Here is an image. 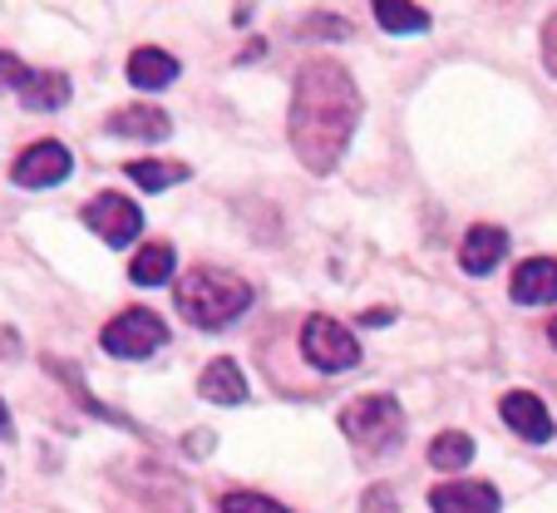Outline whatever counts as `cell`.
Here are the masks:
<instances>
[{
  "label": "cell",
  "mask_w": 557,
  "mask_h": 513,
  "mask_svg": "<svg viewBox=\"0 0 557 513\" xmlns=\"http://www.w3.org/2000/svg\"><path fill=\"white\" fill-rule=\"evenodd\" d=\"M25 74H30V70H25L15 54H0V84H5V89H21Z\"/></svg>",
  "instance_id": "obj_23"
},
{
  "label": "cell",
  "mask_w": 557,
  "mask_h": 513,
  "mask_svg": "<svg viewBox=\"0 0 557 513\" xmlns=\"http://www.w3.org/2000/svg\"><path fill=\"white\" fill-rule=\"evenodd\" d=\"M193 168L188 163H148V158H138V163H128V179L138 183V188L158 193V188H173V183H188Z\"/></svg>",
  "instance_id": "obj_19"
},
{
  "label": "cell",
  "mask_w": 557,
  "mask_h": 513,
  "mask_svg": "<svg viewBox=\"0 0 557 513\" xmlns=\"http://www.w3.org/2000/svg\"><path fill=\"white\" fill-rule=\"evenodd\" d=\"M173 302L198 331H222L252 306V286L247 277L222 272V267H188L173 282Z\"/></svg>",
  "instance_id": "obj_2"
},
{
  "label": "cell",
  "mask_w": 557,
  "mask_h": 513,
  "mask_svg": "<svg viewBox=\"0 0 557 513\" xmlns=\"http://www.w3.org/2000/svg\"><path fill=\"white\" fill-rule=\"evenodd\" d=\"M15 95H21L25 109H64V105H70V80H64V74H54V70H45V74L30 70Z\"/></svg>",
  "instance_id": "obj_15"
},
{
  "label": "cell",
  "mask_w": 557,
  "mask_h": 513,
  "mask_svg": "<svg viewBox=\"0 0 557 513\" xmlns=\"http://www.w3.org/2000/svg\"><path fill=\"white\" fill-rule=\"evenodd\" d=\"M553 346H557V321H553Z\"/></svg>",
  "instance_id": "obj_27"
},
{
  "label": "cell",
  "mask_w": 557,
  "mask_h": 513,
  "mask_svg": "<svg viewBox=\"0 0 557 513\" xmlns=\"http://www.w3.org/2000/svg\"><path fill=\"white\" fill-rule=\"evenodd\" d=\"M518 306H553L557 302V262L553 257H528L508 282Z\"/></svg>",
  "instance_id": "obj_9"
},
{
  "label": "cell",
  "mask_w": 557,
  "mask_h": 513,
  "mask_svg": "<svg viewBox=\"0 0 557 513\" xmlns=\"http://www.w3.org/2000/svg\"><path fill=\"white\" fill-rule=\"evenodd\" d=\"M301 35H336V40H350V25L331 21V15H311V21L301 25Z\"/></svg>",
  "instance_id": "obj_21"
},
{
  "label": "cell",
  "mask_w": 557,
  "mask_h": 513,
  "mask_svg": "<svg viewBox=\"0 0 557 513\" xmlns=\"http://www.w3.org/2000/svg\"><path fill=\"white\" fill-rule=\"evenodd\" d=\"M301 356L311 361L315 370L336 376V370H350L360 361V341L341 321H331V316H311V321L301 326Z\"/></svg>",
  "instance_id": "obj_5"
},
{
  "label": "cell",
  "mask_w": 557,
  "mask_h": 513,
  "mask_svg": "<svg viewBox=\"0 0 557 513\" xmlns=\"http://www.w3.org/2000/svg\"><path fill=\"white\" fill-rule=\"evenodd\" d=\"M360 513H400V503H395V493L380 484V489H370L366 499H360Z\"/></svg>",
  "instance_id": "obj_22"
},
{
  "label": "cell",
  "mask_w": 557,
  "mask_h": 513,
  "mask_svg": "<svg viewBox=\"0 0 557 513\" xmlns=\"http://www.w3.org/2000/svg\"><path fill=\"white\" fill-rule=\"evenodd\" d=\"M109 134L148 138V144H158V138L173 134V124H169V114H163V109H153V105H128V109H119V114L109 119Z\"/></svg>",
  "instance_id": "obj_13"
},
{
  "label": "cell",
  "mask_w": 557,
  "mask_h": 513,
  "mask_svg": "<svg viewBox=\"0 0 557 513\" xmlns=\"http://www.w3.org/2000/svg\"><path fill=\"white\" fill-rule=\"evenodd\" d=\"M173 80H178V60L169 50L144 45V50L128 54V84H138V89H169Z\"/></svg>",
  "instance_id": "obj_14"
},
{
  "label": "cell",
  "mask_w": 557,
  "mask_h": 513,
  "mask_svg": "<svg viewBox=\"0 0 557 513\" xmlns=\"http://www.w3.org/2000/svg\"><path fill=\"white\" fill-rule=\"evenodd\" d=\"M430 464H434V469H444V474L469 469V464H473V440H469V435H459V430L434 435V444H430Z\"/></svg>",
  "instance_id": "obj_18"
},
{
  "label": "cell",
  "mask_w": 557,
  "mask_h": 513,
  "mask_svg": "<svg viewBox=\"0 0 557 513\" xmlns=\"http://www.w3.org/2000/svg\"><path fill=\"white\" fill-rule=\"evenodd\" d=\"M99 341H104L109 356L148 361L163 341H169V326H163V316L158 312H148V306H128V312H119L114 321L99 331Z\"/></svg>",
  "instance_id": "obj_4"
},
{
  "label": "cell",
  "mask_w": 557,
  "mask_h": 513,
  "mask_svg": "<svg viewBox=\"0 0 557 513\" xmlns=\"http://www.w3.org/2000/svg\"><path fill=\"white\" fill-rule=\"evenodd\" d=\"M341 435L366 460H385L405 444V410L395 395H360L341 410Z\"/></svg>",
  "instance_id": "obj_3"
},
{
  "label": "cell",
  "mask_w": 557,
  "mask_h": 513,
  "mask_svg": "<svg viewBox=\"0 0 557 513\" xmlns=\"http://www.w3.org/2000/svg\"><path fill=\"white\" fill-rule=\"evenodd\" d=\"M128 277H134L138 286H163L173 277V247L169 242H148L134 262H128Z\"/></svg>",
  "instance_id": "obj_16"
},
{
  "label": "cell",
  "mask_w": 557,
  "mask_h": 513,
  "mask_svg": "<svg viewBox=\"0 0 557 513\" xmlns=\"http://www.w3.org/2000/svg\"><path fill=\"white\" fill-rule=\"evenodd\" d=\"M222 513H292L267 493H222Z\"/></svg>",
  "instance_id": "obj_20"
},
{
  "label": "cell",
  "mask_w": 557,
  "mask_h": 513,
  "mask_svg": "<svg viewBox=\"0 0 557 513\" xmlns=\"http://www.w3.org/2000/svg\"><path fill=\"white\" fill-rule=\"evenodd\" d=\"M375 21L389 35H424L430 30V11L420 5H405V0H375Z\"/></svg>",
  "instance_id": "obj_17"
},
{
  "label": "cell",
  "mask_w": 557,
  "mask_h": 513,
  "mask_svg": "<svg viewBox=\"0 0 557 513\" xmlns=\"http://www.w3.org/2000/svg\"><path fill=\"white\" fill-rule=\"evenodd\" d=\"M360 99L356 80L346 64L336 60H311L296 70V89H292V148L311 173H331L346 158L350 138L360 124Z\"/></svg>",
  "instance_id": "obj_1"
},
{
  "label": "cell",
  "mask_w": 557,
  "mask_h": 513,
  "mask_svg": "<svg viewBox=\"0 0 557 513\" xmlns=\"http://www.w3.org/2000/svg\"><path fill=\"white\" fill-rule=\"evenodd\" d=\"M70 173H74V158L60 138H40V144L21 148V158H15V168H11V179L21 183V188H54V183H64Z\"/></svg>",
  "instance_id": "obj_7"
},
{
  "label": "cell",
  "mask_w": 557,
  "mask_h": 513,
  "mask_svg": "<svg viewBox=\"0 0 557 513\" xmlns=\"http://www.w3.org/2000/svg\"><path fill=\"white\" fill-rule=\"evenodd\" d=\"M498 489L494 484H469V479H459V484H440V489L430 493V509L434 513H498Z\"/></svg>",
  "instance_id": "obj_10"
},
{
  "label": "cell",
  "mask_w": 557,
  "mask_h": 513,
  "mask_svg": "<svg viewBox=\"0 0 557 513\" xmlns=\"http://www.w3.org/2000/svg\"><path fill=\"white\" fill-rule=\"evenodd\" d=\"M498 415H504L508 430L523 435L528 444H547V440H553V415H547V405L533 395V390H508V395L498 400Z\"/></svg>",
  "instance_id": "obj_8"
},
{
  "label": "cell",
  "mask_w": 557,
  "mask_h": 513,
  "mask_svg": "<svg viewBox=\"0 0 557 513\" xmlns=\"http://www.w3.org/2000/svg\"><path fill=\"white\" fill-rule=\"evenodd\" d=\"M0 435H11V410H5V400H0Z\"/></svg>",
  "instance_id": "obj_26"
},
{
  "label": "cell",
  "mask_w": 557,
  "mask_h": 513,
  "mask_svg": "<svg viewBox=\"0 0 557 513\" xmlns=\"http://www.w3.org/2000/svg\"><path fill=\"white\" fill-rule=\"evenodd\" d=\"M79 218H85V228L95 232V237H104L109 247H128V242L144 232V212H138V203L119 198V193H99Z\"/></svg>",
  "instance_id": "obj_6"
},
{
  "label": "cell",
  "mask_w": 557,
  "mask_h": 513,
  "mask_svg": "<svg viewBox=\"0 0 557 513\" xmlns=\"http://www.w3.org/2000/svg\"><path fill=\"white\" fill-rule=\"evenodd\" d=\"M543 64H547V74L557 80V15L543 25Z\"/></svg>",
  "instance_id": "obj_24"
},
{
  "label": "cell",
  "mask_w": 557,
  "mask_h": 513,
  "mask_svg": "<svg viewBox=\"0 0 557 513\" xmlns=\"http://www.w3.org/2000/svg\"><path fill=\"white\" fill-rule=\"evenodd\" d=\"M360 321H366V326H385V321H389V312H366Z\"/></svg>",
  "instance_id": "obj_25"
},
{
  "label": "cell",
  "mask_w": 557,
  "mask_h": 513,
  "mask_svg": "<svg viewBox=\"0 0 557 513\" xmlns=\"http://www.w3.org/2000/svg\"><path fill=\"white\" fill-rule=\"evenodd\" d=\"M198 395H208L212 405H237V400H247V376L237 370V361L218 356L208 370L198 376Z\"/></svg>",
  "instance_id": "obj_12"
},
{
  "label": "cell",
  "mask_w": 557,
  "mask_h": 513,
  "mask_svg": "<svg viewBox=\"0 0 557 513\" xmlns=\"http://www.w3.org/2000/svg\"><path fill=\"white\" fill-rule=\"evenodd\" d=\"M508 257V232L504 228H469L463 232V247H459V267L473 277L494 272L498 262Z\"/></svg>",
  "instance_id": "obj_11"
}]
</instances>
